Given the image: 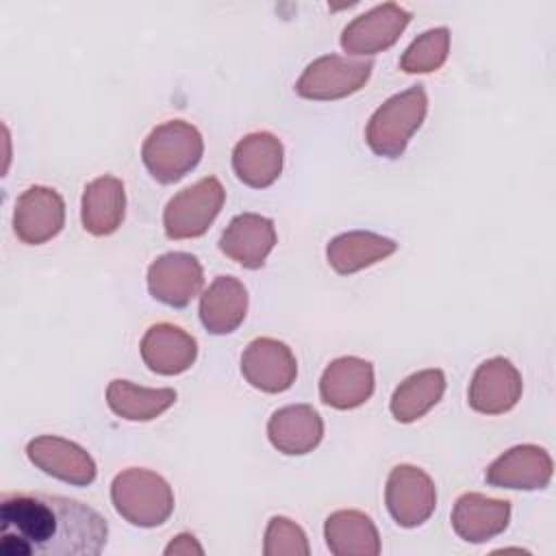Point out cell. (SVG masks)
<instances>
[{"instance_id":"cell-1","label":"cell","mask_w":556,"mask_h":556,"mask_svg":"<svg viewBox=\"0 0 556 556\" xmlns=\"http://www.w3.org/2000/svg\"><path fill=\"white\" fill-rule=\"evenodd\" d=\"M106 539V519L78 500L50 493L0 500L2 556H98Z\"/></svg>"},{"instance_id":"cell-2","label":"cell","mask_w":556,"mask_h":556,"mask_svg":"<svg viewBox=\"0 0 556 556\" xmlns=\"http://www.w3.org/2000/svg\"><path fill=\"white\" fill-rule=\"evenodd\" d=\"M428 113V93L424 85H413L384 100L367 122L365 141L374 154L397 159L404 154L410 137L419 130Z\"/></svg>"},{"instance_id":"cell-3","label":"cell","mask_w":556,"mask_h":556,"mask_svg":"<svg viewBox=\"0 0 556 556\" xmlns=\"http://www.w3.org/2000/svg\"><path fill=\"white\" fill-rule=\"evenodd\" d=\"M111 502L122 519L137 528H156L174 513V491L156 471L130 467L111 482Z\"/></svg>"},{"instance_id":"cell-4","label":"cell","mask_w":556,"mask_h":556,"mask_svg":"<svg viewBox=\"0 0 556 556\" xmlns=\"http://www.w3.org/2000/svg\"><path fill=\"white\" fill-rule=\"evenodd\" d=\"M204 139L185 119H169L150 130L141 146V161L161 185H172L189 174L202 159Z\"/></svg>"},{"instance_id":"cell-5","label":"cell","mask_w":556,"mask_h":556,"mask_svg":"<svg viewBox=\"0 0 556 556\" xmlns=\"http://www.w3.org/2000/svg\"><path fill=\"white\" fill-rule=\"evenodd\" d=\"M226 191L215 176H206L178 191L163 211V228L169 239L202 237L219 215Z\"/></svg>"},{"instance_id":"cell-6","label":"cell","mask_w":556,"mask_h":556,"mask_svg":"<svg viewBox=\"0 0 556 556\" xmlns=\"http://www.w3.org/2000/svg\"><path fill=\"white\" fill-rule=\"evenodd\" d=\"M374 70L371 61L324 54L306 65L295 83V93L306 100H341L365 87Z\"/></svg>"},{"instance_id":"cell-7","label":"cell","mask_w":556,"mask_h":556,"mask_svg":"<svg viewBox=\"0 0 556 556\" xmlns=\"http://www.w3.org/2000/svg\"><path fill=\"white\" fill-rule=\"evenodd\" d=\"M384 504L397 526L417 528L426 523L437 508V486L424 469L395 465L387 478Z\"/></svg>"},{"instance_id":"cell-8","label":"cell","mask_w":556,"mask_h":556,"mask_svg":"<svg viewBox=\"0 0 556 556\" xmlns=\"http://www.w3.org/2000/svg\"><path fill=\"white\" fill-rule=\"evenodd\" d=\"M65 226V202L52 187L33 185L15 202L13 232L22 243L41 245Z\"/></svg>"},{"instance_id":"cell-9","label":"cell","mask_w":556,"mask_h":556,"mask_svg":"<svg viewBox=\"0 0 556 556\" xmlns=\"http://www.w3.org/2000/svg\"><path fill=\"white\" fill-rule=\"evenodd\" d=\"M410 22V13L395 2H384L354 17L341 33V48L348 54L365 56L391 48Z\"/></svg>"},{"instance_id":"cell-10","label":"cell","mask_w":556,"mask_h":556,"mask_svg":"<svg viewBox=\"0 0 556 556\" xmlns=\"http://www.w3.org/2000/svg\"><path fill=\"white\" fill-rule=\"evenodd\" d=\"M241 374L250 387L263 393H282L295 382L298 361L287 343L258 337L241 354Z\"/></svg>"},{"instance_id":"cell-11","label":"cell","mask_w":556,"mask_h":556,"mask_svg":"<svg viewBox=\"0 0 556 556\" xmlns=\"http://www.w3.org/2000/svg\"><path fill=\"white\" fill-rule=\"evenodd\" d=\"M204 269L189 252H167L148 267V291L161 304L185 308L202 289Z\"/></svg>"},{"instance_id":"cell-12","label":"cell","mask_w":556,"mask_h":556,"mask_svg":"<svg viewBox=\"0 0 556 556\" xmlns=\"http://www.w3.org/2000/svg\"><path fill=\"white\" fill-rule=\"evenodd\" d=\"M523 391L519 369L504 356L478 365L469 382L467 402L480 415H502L515 408Z\"/></svg>"},{"instance_id":"cell-13","label":"cell","mask_w":556,"mask_h":556,"mask_svg":"<svg viewBox=\"0 0 556 556\" xmlns=\"http://www.w3.org/2000/svg\"><path fill=\"white\" fill-rule=\"evenodd\" d=\"M26 456L43 473L74 486L91 484L98 473L96 463L85 447L54 434L35 437L28 441Z\"/></svg>"},{"instance_id":"cell-14","label":"cell","mask_w":556,"mask_h":556,"mask_svg":"<svg viewBox=\"0 0 556 556\" xmlns=\"http://www.w3.org/2000/svg\"><path fill=\"white\" fill-rule=\"evenodd\" d=\"M552 456L532 443L515 445L497 456L484 471V480L497 489L536 491L545 489L552 480Z\"/></svg>"},{"instance_id":"cell-15","label":"cell","mask_w":556,"mask_h":556,"mask_svg":"<svg viewBox=\"0 0 556 556\" xmlns=\"http://www.w3.org/2000/svg\"><path fill=\"white\" fill-rule=\"evenodd\" d=\"M274 245L276 226L258 213L235 215L219 237V250L245 269L263 267Z\"/></svg>"},{"instance_id":"cell-16","label":"cell","mask_w":556,"mask_h":556,"mask_svg":"<svg viewBox=\"0 0 556 556\" xmlns=\"http://www.w3.org/2000/svg\"><path fill=\"white\" fill-rule=\"evenodd\" d=\"M374 393V365L358 356L334 358L321 374L319 397L337 410H352Z\"/></svg>"},{"instance_id":"cell-17","label":"cell","mask_w":556,"mask_h":556,"mask_svg":"<svg viewBox=\"0 0 556 556\" xmlns=\"http://www.w3.org/2000/svg\"><path fill=\"white\" fill-rule=\"evenodd\" d=\"M139 352L150 371L161 376H178L195 363L198 343L180 326L161 321L146 330Z\"/></svg>"},{"instance_id":"cell-18","label":"cell","mask_w":556,"mask_h":556,"mask_svg":"<svg viewBox=\"0 0 556 556\" xmlns=\"http://www.w3.org/2000/svg\"><path fill=\"white\" fill-rule=\"evenodd\" d=\"M282 143L267 130L245 135L232 150V169L237 178L252 189L274 185L282 172Z\"/></svg>"},{"instance_id":"cell-19","label":"cell","mask_w":556,"mask_h":556,"mask_svg":"<svg viewBox=\"0 0 556 556\" xmlns=\"http://www.w3.org/2000/svg\"><path fill=\"white\" fill-rule=\"evenodd\" d=\"M510 521V502L482 493H463L452 508V528L467 543H486Z\"/></svg>"},{"instance_id":"cell-20","label":"cell","mask_w":556,"mask_h":556,"mask_svg":"<svg viewBox=\"0 0 556 556\" xmlns=\"http://www.w3.org/2000/svg\"><path fill=\"white\" fill-rule=\"evenodd\" d=\"M324 437V419L308 404H289L278 408L267 421L269 443L287 454L302 456L313 452Z\"/></svg>"},{"instance_id":"cell-21","label":"cell","mask_w":556,"mask_h":556,"mask_svg":"<svg viewBox=\"0 0 556 556\" xmlns=\"http://www.w3.org/2000/svg\"><path fill=\"white\" fill-rule=\"evenodd\" d=\"M126 215V191L117 176L104 174L85 185L80 202L83 228L93 237L113 235Z\"/></svg>"},{"instance_id":"cell-22","label":"cell","mask_w":556,"mask_h":556,"mask_svg":"<svg viewBox=\"0 0 556 556\" xmlns=\"http://www.w3.org/2000/svg\"><path fill=\"white\" fill-rule=\"evenodd\" d=\"M198 313L211 334H230L245 319L248 289L235 276H217L200 295Z\"/></svg>"},{"instance_id":"cell-23","label":"cell","mask_w":556,"mask_h":556,"mask_svg":"<svg viewBox=\"0 0 556 556\" xmlns=\"http://www.w3.org/2000/svg\"><path fill=\"white\" fill-rule=\"evenodd\" d=\"M324 539L334 556H378L380 534L369 515L343 508L326 517Z\"/></svg>"},{"instance_id":"cell-24","label":"cell","mask_w":556,"mask_h":556,"mask_svg":"<svg viewBox=\"0 0 556 556\" xmlns=\"http://www.w3.org/2000/svg\"><path fill=\"white\" fill-rule=\"evenodd\" d=\"M397 250V243L371 230H350L341 232L326 245L328 265L337 274H356Z\"/></svg>"},{"instance_id":"cell-25","label":"cell","mask_w":556,"mask_h":556,"mask_svg":"<svg viewBox=\"0 0 556 556\" xmlns=\"http://www.w3.org/2000/svg\"><path fill=\"white\" fill-rule=\"evenodd\" d=\"M443 391L445 374L441 369H421L395 387L389 402L391 415L400 424H413L439 404Z\"/></svg>"},{"instance_id":"cell-26","label":"cell","mask_w":556,"mask_h":556,"mask_svg":"<svg viewBox=\"0 0 556 556\" xmlns=\"http://www.w3.org/2000/svg\"><path fill=\"white\" fill-rule=\"evenodd\" d=\"M176 402L174 389L137 387L130 380H111L106 387L109 408L128 421H150L163 415Z\"/></svg>"},{"instance_id":"cell-27","label":"cell","mask_w":556,"mask_h":556,"mask_svg":"<svg viewBox=\"0 0 556 556\" xmlns=\"http://www.w3.org/2000/svg\"><path fill=\"white\" fill-rule=\"evenodd\" d=\"M450 52V30L445 26L421 33L402 54L400 70L406 74H430L437 72Z\"/></svg>"},{"instance_id":"cell-28","label":"cell","mask_w":556,"mask_h":556,"mask_svg":"<svg viewBox=\"0 0 556 556\" xmlns=\"http://www.w3.org/2000/svg\"><path fill=\"white\" fill-rule=\"evenodd\" d=\"M308 539L304 530L289 517L274 515L265 528V556H308Z\"/></svg>"},{"instance_id":"cell-29","label":"cell","mask_w":556,"mask_h":556,"mask_svg":"<svg viewBox=\"0 0 556 556\" xmlns=\"http://www.w3.org/2000/svg\"><path fill=\"white\" fill-rule=\"evenodd\" d=\"M202 556L204 547L198 543V539L189 532L176 534L167 545H165V556Z\"/></svg>"}]
</instances>
